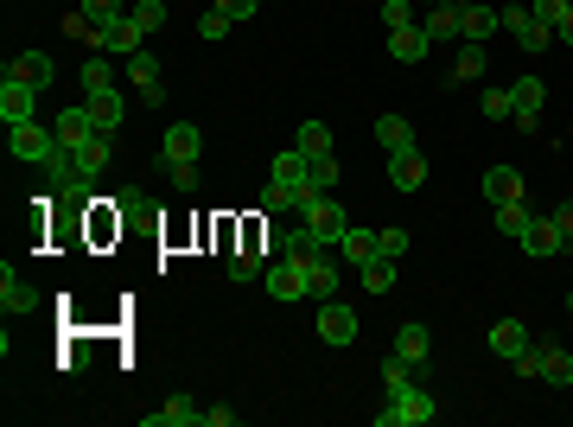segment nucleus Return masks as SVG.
<instances>
[{"label": "nucleus", "mask_w": 573, "mask_h": 427, "mask_svg": "<svg viewBox=\"0 0 573 427\" xmlns=\"http://www.w3.org/2000/svg\"><path fill=\"white\" fill-rule=\"evenodd\" d=\"M376 147L382 153H402V147H414V128L402 122V115H376Z\"/></svg>", "instance_id": "28"}, {"label": "nucleus", "mask_w": 573, "mask_h": 427, "mask_svg": "<svg viewBox=\"0 0 573 427\" xmlns=\"http://www.w3.org/2000/svg\"><path fill=\"white\" fill-rule=\"evenodd\" d=\"M529 204L523 198H516V204H497V236H516V243H523V230H529Z\"/></svg>", "instance_id": "31"}, {"label": "nucleus", "mask_w": 573, "mask_h": 427, "mask_svg": "<svg viewBox=\"0 0 573 427\" xmlns=\"http://www.w3.org/2000/svg\"><path fill=\"white\" fill-rule=\"evenodd\" d=\"M414 383V364H402V357L389 351V364H382V396H395V389H408Z\"/></svg>", "instance_id": "38"}, {"label": "nucleus", "mask_w": 573, "mask_h": 427, "mask_svg": "<svg viewBox=\"0 0 573 427\" xmlns=\"http://www.w3.org/2000/svg\"><path fill=\"white\" fill-rule=\"evenodd\" d=\"M503 32H516V45H523V51H548L554 45V32L535 20V7H503Z\"/></svg>", "instance_id": "7"}, {"label": "nucleus", "mask_w": 573, "mask_h": 427, "mask_svg": "<svg viewBox=\"0 0 573 427\" xmlns=\"http://www.w3.org/2000/svg\"><path fill=\"white\" fill-rule=\"evenodd\" d=\"M109 153H115V134H102V128H96V134H90V141H83V147H77V166H83V173H90V179H96V173H102V166H109Z\"/></svg>", "instance_id": "29"}, {"label": "nucleus", "mask_w": 573, "mask_h": 427, "mask_svg": "<svg viewBox=\"0 0 573 427\" xmlns=\"http://www.w3.org/2000/svg\"><path fill=\"white\" fill-rule=\"evenodd\" d=\"M529 7H535V20H542V26L554 32V26L567 20V7H573V0H529Z\"/></svg>", "instance_id": "42"}, {"label": "nucleus", "mask_w": 573, "mask_h": 427, "mask_svg": "<svg viewBox=\"0 0 573 427\" xmlns=\"http://www.w3.org/2000/svg\"><path fill=\"white\" fill-rule=\"evenodd\" d=\"M389 185H395V192H421V185H427V153L421 147L389 153Z\"/></svg>", "instance_id": "10"}, {"label": "nucleus", "mask_w": 573, "mask_h": 427, "mask_svg": "<svg viewBox=\"0 0 573 427\" xmlns=\"http://www.w3.org/2000/svg\"><path fill=\"white\" fill-rule=\"evenodd\" d=\"M102 51H121V58H134V51H147V32L128 20V13H115L109 26H102Z\"/></svg>", "instance_id": "19"}, {"label": "nucleus", "mask_w": 573, "mask_h": 427, "mask_svg": "<svg viewBox=\"0 0 573 427\" xmlns=\"http://www.w3.org/2000/svg\"><path fill=\"white\" fill-rule=\"evenodd\" d=\"M523 249L535 255V262H548V255H567V236L554 230V217H529V230H523Z\"/></svg>", "instance_id": "18"}, {"label": "nucleus", "mask_w": 573, "mask_h": 427, "mask_svg": "<svg viewBox=\"0 0 573 427\" xmlns=\"http://www.w3.org/2000/svg\"><path fill=\"white\" fill-rule=\"evenodd\" d=\"M268 179L287 185L293 198H306V192H312V160H306L300 147H293V153H274V173H268Z\"/></svg>", "instance_id": "12"}, {"label": "nucleus", "mask_w": 573, "mask_h": 427, "mask_svg": "<svg viewBox=\"0 0 573 427\" xmlns=\"http://www.w3.org/2000/svg\"><path fill=\"white\" fill-rule=\"evenodd\" d=\"M554 39H561V45L573 51V7H567V20H561V26H554Z\"/></svg>", "instance_id": "52"}, {"label": "nucleus", "mask_w": 573, "mask_h": 427, "mask_svg": "<svg viewBox=\"0 0 573 427\" xmlns=\"http://www.w3.org/2000/svg\"><path fill=\"white\" fill-rule=\"evenodd\" d=\"M421 7H427V39H433V45L459 39V13H465V0H421Z\"/></svg>", "instance_id": "17"}, {"label": "nucleus", "mask_w": 573, "mask_h": 427, "mask_svg": "<svg viewBox=\"0 0 573 427\" xmlns=\"http://www.w3.org/2000/svg\"><path fill=\"white\" fill-rule=\"evenodd\" d=\"M338 255L363 268V262H376V255H382V243H376V230H357V224H351V230L338 236Z\"/></svg>", "instance_id": "26"}, {"label": "nucleus", "mask_w": 573, "mask_h": 427, "mask_svg": "<svg viewBox=\"0 0 573 427\" xmlns=\"http://www.w3.org/2000/svg\"><path fill=\"white\" fill-rule=\"evenodd\" d=\"M83 96H102V90H115V71H109V58H102V51H96V58H83Z\"/></svg>", "instance_id": "30"}, {"label": "nucleus", "mask_w": 573, "mask_h": 427, "mask_svg": "<svg viewBox=\"0 0 573 427\" xmlns=\"http://www.w3.org/2000/svg\"><path fill=\"white\" fill-rule=\"evenodd\" d=\"M255 275H262V249L249 243V249H236V255H230V281H255Z\"/></svg>", "instance_id": "37"}, {"label": "nucleus", "mask_w": 573, "mask_h": 427, "mask_svg": "<svg viewBox=\"0 0 573 427\" xmlns=\"http://www.w3.org/2000/svg\"><path fill=\"white\" fill-rule=\"evenodd\" d=\"M115 204H121L128 217H141V211H147V192H141V185H121V192H115Z\"/></svg>", "instance_id": "48"}, {"label": "nucleus", "mask_w": 573, "mask_h": 427, "mask_svg": "<svg viewBox=\"0 0 573 427\" xmlns=\"http://www.w3.org/2000/svg\"><path fill=\"white\" fill-rule=\"evenodd\" d=\"M172 192H198V160H179V166H172Z\"/></svg>", "instance_id": "45"}, {"label": "nucleus", "mask_w": 573, "mask_h": 427, "mask_svg": "<svg viewBox=\"0 0 573 427\" xmlns=\"http://www.w3.org/2000/svg\"><path fill=\"white\" fill-rule=\"evenodd\" d=\"M293 147H300L306 160H325V153H332V128H325V122H306V128H300V141H293Z\"/></svg>", "instance_id": "33"}, {"label": "nucleus", "mask_w": 573, "mask_h": 427, "mask_svg": "<svg viewBox=\"0 0 573 427\" xmlns=\"http://www.w3.org/2000/svg\"><path fill=\"white\" fill-rule=\"evenodd\" d=\"M262 211H268V217H281V211H300V198H293L287 185H274V179H268V192H262Z\"/></svg>", "instance_id": "40"}, {"label": "nucleus", "mask_w": 573, "mask_h": 427, "mask_svg": "<svg viewBox=\"0 0 573 427\" xmlns=\"http://www.w3.org/2000/svg\"><path fill=\"white\" fill-rule=\"evenodd\" d=\"M484 64H491V51H484V45H465V51H459V64H453V77H459V83H472V77H484Z\"/></svg>", "instance_id": "35"}, {"label": "nucleus", "mask_w": 573, "mask_h": 427, "mask_svg": "<svg viewBox=\"0 0 573 427\" xmlns=\"http://www.w3.org/2000/svg\"><path fill=\"white\" fill-rule=\"evenodd\" d=\"M395 357H402V364H414V377H427V364H433L427 326H402V332H395Z\"/></svg>", "instance_id": "16"}, {"label": "nucleus", "mask_w": 573, "mask_h": 427, "mask_svg": "<svg viewBox=\"0 0 573 427\" xmlns=\"http://www.w3.org/2000/svg\"><path fill=\"white\" fill-rule=\"evenodd\" d=\"M198 153H204V128H198V122H172V128H166V147H160V160H166V166L198 160Z\"/></svg>", "instance_id": "15"}, {"label": "nucleus", "mask_w": 573, "mask_h": 427, "mask_svg": "<svg viewBox=\"0 0 573 427\" xmlns=\"http://www.w3.org/2000/svg\"><path fill=\"white\" fill-rule=\"evenodd\" d=\"M484 198H491V204H516V198H523V173H516V166H491V173H484Z\"/></svg>", "instance_id": "24"}, {"label": "nucleus", "mask_w": 573, "mask_h": 427, "mask_svg": "<svg viewBox=\"0 0 573 427\" xmlns=\"http://www.w3.org/2000/svg\"><path fill=\"white\" fill-rule=\"evenodd\" d=\"M389 51H395L402 64H421L427 51H433V39H427V26H395V32H389Z\"/></svg>", "instance_id": "23"}, {"label": "nucleus", "mask_w": 573, "mask_h": 427, "mask_svg": "<svg viewBox=\"0 0 573 427\" xmlns=\"http://www.w3.org/2000/svg\"><path fill=\"white\" fill-rule=\"evenodd\" d=\"M64 32H71V39H90V45H102V26H96L83 7H71V13H64Z\"/></svg>", "instance_id": "39"}, {"label": "nucleus", "mask_w": 573, "mask_h": 427, "mask_svg": "<svg viewBox=\"0 0 573 427\" xmlns=\"http://www.w3.org/2000/svg\"><path fill=\"white\" fill-rule=\"evenodd\" d=\"M7 147H13V160H26V166H45L51 153H58V128L20 122V128H7Z\"/></svg>", "instance_id": "3"}, {"label": "nucleus", "mask_w": 573, "mask_h": 427, "mask_svg": "<svg viewBox=\"0 0 573 427\" xmlns=\"http://www.w3.org/2000/svg\"><path fill=\"white\" fill-rule=\"evenodd\" d=\"M510 102H516V109H510V122L523 128V134H529L535 122H542V102H548V83L535 77V71H529V77H516V83H510Z\"/></svg>", "instance_id": "6"}, {"label": "nucleus", "mask_w": 573, "mask_h": 427, "mask_svg": "<svg viewBox=\"0 0 573 427\" xmlns=\"http://www.w3.org/2000/svg\"><path fill=\"white\" fill-rule=\"evenodd\" d=\"M382 26H414V0H382Z\"/></svg>", "instance_id": "43"}, {"label": "nucleus", "mask_w": 573, "mask_h": 427, "mask_svg": "<svg viewBox=\"0 0 573 427\" xmlns=\"http://www.w3.org/2000/svg\"><path fill=\"white\" fill-rule=\"evenodd\" d=\"M535 377H542V383H573V351L535 345Z\"/></svg>", "instance_id": "22"}, {"label": "nucleus", "mask_w": 573, "mask_h": 427, "mask_svg": "<svg viewBox=\"0 0 573 427\" xmlns=\"http://www.w3.org/2000/svg\"><path fill=\"white\" fill-rule=\"evenodd\" d=\"M357 275H363V294H389V287H395V262H389V255H376V262H363Z\"/></svg>", "instance_id": "32"}, {"label": "nucleus", "mask_w": 573, "mask_h": 427, "mask_svg": "<svg viewBox=\"0 0 573 427\" xmlns=\"http://www.w3.org/2000/svg\"><path fill=\"white\" fill-rule=\"evenodd\" d=\"M567 313H573V294H567Z\"/></svg>", "instance_id": "53"}, {"label": "nucleus", "mask_w": 573, "mask_h": 427, "mask_svg": "<svg viewBox=\"0 0 573 427\" xmlns=\"http://www.w3.org/2000/svg\"><path fill=\"white\" fill-rule=\"evenodd\" d=\"M51 128H58V141L71 147V153H77V147H83V141L96 134V122H90V109H83V102H77V109H64V115H58Z\"/></svg>", "instance_id": "25"}, {"label": "nucleus", "mask_w": 573, "mask_h": 427, "mask_svg": "<svg viewBox=\"0 0 573 427\" xmlns=\"http://www.w3.org/2000/svg\"><path fill=\"white\" fill-rule=\"evenodd\" d=\"M77 7H83V13H90V20H96V26H109V20H115V13H128V7H121V0H77Z\"/></svg>", "instance_id": "44"}, {"label": "nucleus", "mask_w": 573, "mask_h": 427, "mask_svg": "<svg viewBox=\"0 0 573 427\" xmlns=\"http://www.w3.org/2000/svg\"><path fill=\"white\" fill-rule=\"evenodd\" d=\"M300 224L319 236V243H332V249H338V236L351 230V217H344V204H338L332 192H319V185H312V192L300 198Z\"/></svg>", "instance_id": "2"}, {"label": "nucleus", "mask_w": 573, "mask_h": 427, "mask_svg": "<svg viewBox=\"0 0 573 427\" xmlns=\"http://www.w3.org/2000/svg\"><path fill=\"white\" fill-rule=\"evenodd\" d=\"M319 338L344 351L357 338V313H351V306H338V300H319Z\"/></svg>", "instance_id": "11"}, {"label": "nucleus", "mask_w": 573, "mask_h": 427, "mask_svg": "<svg viewBox=\"0 0 573 427\" xmlns=\"http://www.w3.org/2000/svg\"><path fill=\"white\" fill-rule=\"evenodd\" d=\"M268 294H274V300H312V294H306V268L293 262V255H274V268H268Z\"/></svg>", "instance_id": "13"}, {"label": "nucleus", "mask_w": 573, "mask_h": 427, "mask_svg": "<svg viewBox=\"0 0 573 427\" xmlns=\"http://www.w3.org/2000/svg\"><path fill=\"white\" fill-rule=\"evenodd\" d=\"M491 32H503V13L484 7V0H465V13H459V45H484Z\"/></svg>", "instance_id": "9"}, {"label": "nucleus", "mask_w": 573, "mask_h": 427, "mask_svg": "<svg viewBox=\"0 0 573 427\" xmlns=\"http://www.w3.org/2000/svg\"><path fill=\"white\" fill-rule=\"evenodd\" d=\"M128 77H134V90H141V102L166 109V77H160V58H153V51H134V58H128Z\"/></svg>", "instance_id": "8"}, {"label": "nucleus", "mask_w": 573, "mask_h": 427, "mask_svg": "<svg viewBox=\"0 0 573 427\" xmlns=\"http://www.w3.org/2000/svg\"><path fill=\"white\" fill-rule=\"evenodd\" d=\"M0 306H7V313H32V306H39V294H32V287L13 275V268H0Z\"/></svg>", "instance_id": "27"}, {"label": "nucleus", "mask_w": 573, "mask_h": 427, "mask_svg": "<svg viewBox=\"0 0 573 427\" xmlns=\"http://www.w3.org/2000/svg\"><path fill=\"white\" fill-rule=\"evenodd\" d=\"M376 243H382L389 262H402V255H408V230H376Z\"/></svg>", "instance_id": "46"}, {"label": "nucleus", "mask_w": 573, "mask_h": 427, "mask_svg": "<svg viewBox=\"0 0 573 427\" xmlns=\"http://www.w3.org/2000/svg\"><path fill=\"white\" fill-rule=\"evenodd\" d=\"M198 427H236V408H223V402H217V408H204V421H198Z\"/></svg>", "instance_id": "50"}, {"label": "nucleus", "mask_w": 573, "mask_h": 427, "mask_svg": "<svg viewBox=\"0 0 573 427\" xmlns=\"http://www.w3.org/2000/svg\"><path fill=\"white\" fill-rule=\"evenodd\" d=\"M230 26H236L230 13H217V7H211V13L198 20V39H211V45H217V39H230Z\"/></svg>", "instance_id": "41"}, {"label": "nucleus", "mask_w": 573, "mask_h": 427, "mask_svg": "<svg viewBox=\"0 0 573 427\" xmlns=\"http://www.w3.org/2000/svg\"><path fill=\"white\" fill-rule=\"evenodd\" d=\"M83 109H90V122L102 134H115L121 122H128V102H121V90H102V96H83Z\"/></svg>", "instance_id": "20"}, {"label": "nucleus", "mask_w": 573, "mask_h": 427, "mask_svg": "<svg viewBox=\"0 0 573 427\" xmlns=\"http://www.w3.org/2000/svg\"><path fill=\"white\" fill-rule=\"evenodd\" d=\"M128 20L141 26V32H160V26H166V0H134V7H128Z\"/></svg>", "instance_id": "34"}, {"label": "nucleus", "mask_w": 573, "mask_h": 427, "mask_svg": "<svg viewBox=\"0 0 573 427\" xmlns=\"http://www.w3.org/2000/svg\"><path fill=\"white\" fill-rule=\"evenodd\" d=\"M433 415H440V402H433L421 383H408V389H395V396L376 408V427H427Z\"/></svg>", "instance_id": "1"}, {"label": "nucleus", "mask_w": 573, "mask_h": 427, "mask_svg": "<svg viewBox=\"0 0 573 427\" xmlns=\"http://www.w3.org/2000/svg\"><path fill=\"white\" fill-rule=\"evenodd\" d=\"M7 77H20V83H32V90H45V83H51V58H45V51H13V58H7Z\"/></svg>", "instance_id": "21"}, {"label": "nucleus", "mask_w": 573, "mask_h": 427, "mask_svg": "<svg viewBox=\"0 0 573 427\" xmlns=\"http://www.w3.org/2000/svg\"><path fill=\"white\" fill-rule=\"evenodd\" d=\"M312 185H319V192H332V185H338V160H332V153L312 160Z\"/></svg>", "instance_id": "47"}, {"label": "nucleus", "mask_w": 573, "mask_h": 427, "mask_svg": "<svg viewBox=\"0 0 573 427\" xmlns=\"http://www.w3.org/2000/svg\"><path fill=\"white\" fill-rule=\"evenodd\" d=\"M255 7L262 0H217V13H230V20H255Z\"/></svg>", "instance_id": "49"}, {"label": "nucleus", "mask_w": 573, "mask_h": 427, "mask_svg": "<svg viewBox=\"0 0 573 427\" xmlns=\"http://www.w3.org/2000/svg\"><path fill=\"white\" fill-rule=\"evenodd\" d=\"M478 109H484V122H510V109H516V102H510V90H497V83H491V90L478 96Z\"/></svg>", "instance_id": "36"}, {"label": "nucleus", "mask_w": 573, "mask_h": 427, "mask_svg": "<svg viewBox=\"0 0 573 427\" xmlns=\"http://www.w3.org/2000/svg\"><path fill=\"white\" fill-rule=\"evenodd\" d=\"M0 122L20 128V122H39V90L20 77H0Z\"/></svg>", "instance_id": "5"}, {"label": "nucleus", "mask_w": 573, "mask_h": 427, "mask_svg": "<svg viewBox=\"0 0 573 427\" xmlns=\"http://www.w3.org/2000/svg\"><path fill=\"white\" fill-rule=\"evenodd\" d=\"M548 217H554V230H561V236H567V243H573V204H554V211H548Z\"/></svg>", "instance_id": "51"}, {"label": "nucleus", "mask_w": 573, "mask_h": 427, "mask_svg": "<svg viewBox=\"0 0 573 427\" xmlns=\"http://www.w3.org/2000/svg\"><path fill=\"white\" fill-rule=\"evenodd\" d=\"M198 421H204V408L191 396H166L160 408H147V415H141V427H198Z\"/></svg>", "instance_id": "14"}, {"label": "nucleus", "mask_w": 573, "mask_h": 427, "mask_svg": "<svg viewBox=\"0 0 573 427\" xmlns=\"http://www.w3.org/2000/svg\"><path fill=\"white\" fill-rule=\"evenodd\" d=\"M491 351H497V357H510V364L523 370V377H535V338L516 326V319H497V326H491Z\"/></svg>", "instance_id": "4"}]
</instances>
